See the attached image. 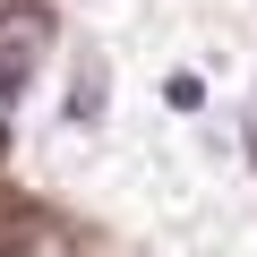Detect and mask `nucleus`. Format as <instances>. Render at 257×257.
Wrapping results in <instances>:
<instances>
[{
	"instance_id": "obj_1",
	"label": "nucleus",
	"mask_w": 257,
	"mask_h": 257,
	"mask_svg": "<svg viewBox=\"0 0 257 257\" xmlns=\"http://www.w3.org/2000/svg\"><path fill=\"white\" fill-rule=\"evenodd\" d=\"M43 35H52V26H43L35 9H26V18H0V60H18V69H26V60L43 52Z\"/></svg>"
},
{
	"instance_id": "obj_3",
	"label": "nucleus",
	"mask_w": 257,
	"mask_h": 257,
	"mask_svg": "<svg viewBox=\"0 0 257 257\" xmlns=\"http://www.w3.org/2000/svg\"><path fill=\"white\" fill-rule=\"evenodd\" d=\"M0 138H9V77H0Z\"/></svg>"
},
{
	"instance_id": "obj_2",
	"label": "nucleus",
	"mask_w": 257,
	"mask_h": 257,
	"mask_svg": "<svg viewBox=\"0 0 257 257\" xmlns=\"http://www.w3.org/2000/svg\"><path fill=\"white\" fill-rule=\"evenodd\" d=\"M163 103H172V111H206V86H197L189 69H172V77H163Z\"/></svg>"
}]
</instances>
